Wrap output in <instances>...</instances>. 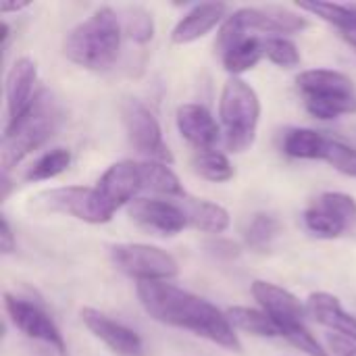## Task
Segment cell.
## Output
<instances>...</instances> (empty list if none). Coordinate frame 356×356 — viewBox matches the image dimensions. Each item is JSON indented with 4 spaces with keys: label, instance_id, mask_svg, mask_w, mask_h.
I'll list each match as a JSON object with an SVG mask.
<instances>
[{
    "label": "cell",
    "instance_id": "obj_1",
    "mask_svg": "<svg viewBox=\"0 0 356 356\" xmlns=\"http://www.w3.org/2000/svg\"><path fill=\"white\" fill-rule=\"evenodd\" d=\"M138 300L142 309L159 323L188 330L229 353H242V342L227 313L217 309L207 298L181 290L167 282L138 284Z\"/></svg>",
    "mask_w": 356,
    "mask_h": 356
},
{
    "label": "cell",
    "instance_id": "obj_2",
    "mask_svg": "<svg viewBox=\"0 0 356 356\" xmlns=\"http://www.w3.org/2000/svg\"><path fill=\"white\" fill-rule=\"evenodd\" d=\"M121 38V17L111 6H100L65 35L63 54L81 69L106 71L119 56Z\"/></svg>",
    "mask_w": 356,
    "mask_h": 356
},
{
    "label": "cell",
    "instance_id": "obj_3",
    "mask_svg": "<svg viewBox=\"0 0 356 356\" xmlns=\"http://www.w3.org/2000/svg\"><path fill=\"white\" fill-rule=\"evenodd\" d=\"M63 121V111L48 90H40L31 108L15 123H8L2 138V171L8 173L33 150L46 144Z\"/></svg>",
    "mask_w": 356,
    "mask_h": 356
},
{
    "label": "cell",
    "instance_id": "obj_4",
    "mask_svg": "<svg viewBox=\"0 0 356 356\" xmlns=\"http://www.w3.org/2000/svg\"><path fill=\"white\" fill-rule=\"evenodd\" d=\"M219 117L225 129L229 152H244L257 140L261 121V100L257 90L242 77H229L221 90Z\"/></svg>",
    "mask_w": 356,
    "mask_h": 356
},
{
    "label": "cell",
    "instance_id": "obj_5",
    "mask_svg": "<svg viewBox=\"0 0 356 356\" xmlns=\"http://www.w3.org/2000/svg\"><path fill=\"white\" fill-rule=\"evenodd\" d=\"M111 261L121 273L138 280V284L169 282L179 275L175 257L150 244H115L111 248Z\"/></svg>",
    "mask_w": 356,
    "mask_h": 356
},
{
    "label": "cell",
    "instance_id": "obj_6",
    "mask_svg": "<svg viewBox=\"0 0 356 356\" xmlns=\"http://www.w3.org/2000/svg\"><path fill=\"white\" fill-rule=\"evenodd\" d=\"M119 113L129 144L142 156H146V161H159L165 165L173 163V154L165 144L161 123L144 102H140L138 98H123Z\"/></svg>",
    "mask_w": 356,
    "mask_h": 356
},
{
    "label": "cell",
    "instance_id": "obj_7",
    "mask_svg": "<svg viewBox=\"0 0 356 356\" xmlns=\"http://www.w3.org/2000/svg\"><path fill=\"white\" fill-rule=\"evenodd\" d=\"M35 202L50 213L69 215V217L79 219L83 223L102 225V223L111 221V217L102 209L94 188H83V186L54 188V190L42 192L35 198Z\"/></svg>",
    "mask_w": 356,
    "mask_h": 356
},
{
    "label": "cell",
    "instance_id": "obj_8",
    "mask_svg": "<svg viewBox=\"0 0 356 356\" xmlns=\"http://www.w3.org/2000/svg\"><path fill=\"white\" fill-rule=\"evenodd\" d=\"M4 309H6V315L13 321V325L21 334H25L31 340L48 344L60 356H67V344H65L60 330L56 327L52 317L42 307H38L35 302H29L25 298L4 294Z\"/></svg>",
    "mask_w": 356,
    "mask_h": 356
},
{
    "label": "cell",
    "instance_id": "obj_9",
    "mask_svg": "<svg viewBox=\"0 0 356 356\" xmlns=\"http://www.w3.org/2000/svg\"><path fill=\"white\" fill-rule=\"evenodd\" d=\"M96 196L102 204V209L106 211V215L113 219L115 213L134 202V196L144 190V181H142V171H140V163L136 161H119L113 163L96 181L94 186Z\"/></svg>",
    "mask_w": 356,
    "mask_h": 356
},
{
    "label": "cell",
    "instance_id": "obj_10",
    "mask_svg": "<svg viewBox=\"0 0 356 356\" xmlns=\"http://www.w3.org/2000/svg\"><path fill=\"white\" fill-rule=\"evenodd\" d=\"M229 19L248 35V31H261V33H275V35H288V33H300L309 27V19L302 15L292 13L284 6H242L229 15Z\"/></svg>",
    "mask_w": 356,
    "mask_h": 356
},
{
    "label": "cell",
    "instance_id": "obj_11",
    "mask_svg": "<svg viewBox=\"0 0 356 356\" xmlns=\"http://www.w3.org/2000/svg\"><path fill=\"white\" fill-rule=\"evenodd\" d=\"M129 217L140 227L159 236H177L188 227L184 209L167 200L138 198L129 204Z\"/></svg>",
    "mask_w": 356,
    "mask_h": 356
},
{
    "label": "cell",
    "instance_id": "obj_12",
    "mask_svg": "<svg viewBox=\"0 0 356 356\" xmlns=\"http://www.w3.org/2000/svg\"><path fill=\"white\" fill-rule=\"evenodd\" d=\"M81 321L83 325L88 327V332L98 338L100 342H104L113 353L121 356H142L144 355V342L142 338L125 327L123 323L111 319L108 315L92 309V307H86L81 309Z\"/></svg>",
    "mask_w": 356,
    "mask_h": 356
},
{
    "label": "cell",
    "instance_id": "obj_13",
    "mask_svg": "<svg viewBox=\"0 0 356 356\" xmlns=\"http://www.w3.org/2000/svg\"><path fill=\"white\" fill-rule=\"evenodd\" d=\"M252 296L259 302V307L277 323L280 332L284 325L292 323H305L307 319V305H302L292 292L284 290L282 286H275L265 280L252 282Z\"/></svg>",
    "mask_w": 356,
    "mask_h": 356
},
{
    "label": "cell",
    "instance_id": "obj_14",
    "mask_svg": "<svg viewBox=\"0 0 356 356\" xmlns=\"http://www.w3.org/2000/svg\"><path fill=\"white\" fill-rule=\"evenodd\" d=\"M38 65L29 56H21L13 63L6 73V108H8V123L19 121L33 104L38 92ZM6 123V125H8Z\"/></svg>",
    "mask_w": 356,
    "mask_h": 356
},
{
    "label": "cell",
    "instance_id": "obj_15",
    "mask_svg": "<svg viewBox=\"0 0 356 356\" xmlns=\"http://www.w3.org/2000/svg\"><path fill=\"white\" fill-rule=\"evenodd\" d=\"M175 123H177L179 136L188 144H192L196 148V152H200V150H215L213 146L219 142L221 129H219L217 121L213 119V115L209 113L207 106L194 104V102L177 106Z\"/></svg>",
    "mask_w": 356,
    "mask_h": 356
},
{
    "label": "cell",
    "instance_id": "obj_16",
    "mask_svg": "<svg viewBox=\"0 0 356 356\" xmlns=\"http://www.w3.org/2000/svg\"><path fill=\"white\" fill-rule=\"evenodd\" d=\"M227 4L225 2H202L192 6L173 27L171 42L177 46L192 44L200 38H204L209 31H213L219 23H223L227 17Z\"/></svg>",
    "mask_w": 356,
    "mask_h": 356
},
{
    "label": "cell",
    "instance_id": "obj_17",
    "mask_svg": "<svg viewBox=\"0 0 356 356\" xmlns=\"http://www.w3.org/2000/svg\"><path fill=\"white\" fill-rule=\"evenodd\" d=\"M307 315L319 325L336 332L338 336L356 342V317L344 311L338 296L330 292H313L307 298Z\"/></svg>",
    "mask_w": 356,
    "mask_h": 356
},
{
    "label": "cell",
    "instance_id": "obj_18",
    "mask_svg": "<svg viewBox=\"0 0 356 356\" xmlns=\"http://www.w3.org/2000/svg\"><path fill=\"white\" fill-rule=\"evenodd\" d=\"M298 90L309 98H350L356 96L355 83L348 75L334 69H309L296 77Z\"/></svg>",
    "mask_w": 356,
    "mask_h": 356
},
{
    "label": "cell",
    "instance_id": "obj_19",
    "mask_svg": "<svg viewBox=\"0 0 356 356\" xmlns=\"http://www.w3.org/2000/svg\"><path fill=\"white\" fill-rule=\"evenodd\" d=\"M181 209L186 213L188 225H192L194 229H200L204 234L219 236V234L227 232V227L232 223V217H229L227 209L217 204V202H211V200L184 196Z\"/></svg>",
    "mask_w": 356,
    "mask_h": 356
},
{
    "label": "cell",
    "instance_id": "obj_20",
    "mask_svg": "<svg viewBox=\"0 0 356 356\" xmlns=\"http://www.w3.org/2000/svg\"><path fill=\"white\" fill-rule=\"evenodd\" d=\"M298 8L334 25L342 33V38L355 48L356 54V6L315 0V2H298Z\"/></svg>",
    "mask_w": 356,
    "mask_h": 356
},
{
    "label": "cell",
    "instance_id": "obj_21",
    "mask_svg": "<svg viewBox=\"0 0 356 356\" xmlns=\"http://www.w3.org/2000/svg\"><path fill=\"white\" fill-rule=\"evenodd\" d=\"M227 319L240 332H246L257 338H282L277 323L263 311L250 307H232L227 309Z\"/></svg>",
    "mask_w": 356,
    "mask_h": 356
},
{
    "label": "cell",
    "instance_id": "obj_22",
    "mask_svg": "<svg viewBox=\"0 0 356 356\" xmlns=\"http://www.w3.org/2000/svg\"><path fill=\"white\" fill-rule=\"evenodd\" d=\"M330 138L321 136L315 129L298 127L290 129L284 138V152L292 159H307V161H323L325 148Z\"/></svg>",
    "mask_w": 356,
    "mask_h": 356
},
{
    "label": "cell",
    "instance_id": "obj_23",
    "mask_svg": "<svg viewBox=\"0 0 356 356\" xmlns=\"http://www.w3.org/2000/svg\"><path fill=\"white\" fill-rule=\"evenodd\" d=\"M140 171H142L144 190L165 194V196H173V198L186 196L184 186H181L179 177L175 175V171L171 169V165H165L159 161H142Z\"/></svg>",
    "mask_w": 356,
    "mask_h": 356
},
{
    "label": "cell",
    "instance_id": "obj_24",
    "mask_svg": "<svg viewBox=\"0 0 356 356\" xmlns=\"http://www.w3.org/2000/svg\"><path fill=\"white\" fill-rule=\"evenodd\" d=\"M263 56H265L263 40L257 38V35H248L240 44H236L234 48H229L221 56V63H223L225 71L232 73V77H238L240 73H246V71L254 69Z\"/></svg>",
    "mask_w": 356,
    "mask_h": 356
},
{
    "label": "cell",
    "instance_id": "obj_25",
    "mask_svg": "<svg viewBox=\"0 0 356 356\" xmlns=\"http://www.w3.org/2000/svg\"><path fill=\"white\" fill-rule=\"evenodd\" d=\"M302 221H305V227L317 236V238H323V240H336L344 234H348V225L338 217L334 215L327 207H323L319 200H315L305 213H302Z\"/></svg>",
    "mask_w": 356,
    "mask_h": 356
},
{
    "label": "cell",
    "instance_id": "obj_26",
    "mask_svg": "<svg viewBox=\"0 0 356 356\" xmlns=\"http://www.w3.org/2000/svg\"><path fill=\"white\" fill-rule=\"evenodd\" d=\"M192 167H194L196 175H200L202 179L213 181V184H225L236 173L229 159L223 152H217V150H200V152H196L194 159H192Z\"/></svg>",
    "mask_w": 356,
    "mask_h": 356
},
{
    "label": "cell",
    "instance_id": "obj_27",
    "mask_svg": "<svg viewBox=\"0 0 356 356\" xmlns=\"http://www.w3.org/2000/svg\"><path fill=\"white\" fill-rule=\"evenodd\" d=\"M282 234V223L269 213H257L244 227V240L254 250H267Z\"/></svg>",
    "mask_w": 356,
    "mask_h": 356
},
{
    "label": "cell",
    "instance_id": "obj_28",
    "mask_svg": "<svg viewBox=\"0 0 356 356\" xmlns=\"http://www.w3.org/2000/svg\"><path fill=\"white\" fill-rule=\"evenodd\" d=\"M71 165V152L67 148H52L44 152L25 173V181H46L65 173Z\"/></svg>",
    "mask_w": 356,
    "mask_h": 356
},
{
    "label": "cell",
    "instance_id": "obj_29",
    "mask_svg": "<svg viewBox=\"0 0 356 356\" xmlns=\"http://www.w3.org/2000/svg\"><path fill=\"white\" fill-rule=\"evenodd\" d=\"M123 33L136 44H148L154 38V19L142 6H127L121 15Z\"/></svg>",
    "mask_w": 356,
    "mask_h": 356
},
{
    "label": "cell",
    "instance_id": "obj_30",
    "mask_svg": "<svg viewBox=\"0 0 356 356\" xmlns=\"http://www.w3.org/2000/svg\"><path fill=\"white\" fill-rule=\"evenodd\" d=\"M263 50L265 56L280 69H294L300 65V50L290 38L269 35L263 40Z\"/></svg>",
    "mask_w": 356,
    "mask_h": 356
},
{
    "label": "cell",
    "instance_id": "obj_31",
    "mask_svg": "<svg viewBox=\"0 0 356 356\" xmlns=\"http://www.w3.org/2000/svg\"><path fill=\"white\" fill-rule=\"evenodd\" d=\"M309 115L321 121H332L342 115L356 113V96L350 98H309L305 100Z\"/></svg>",
    "mask_w": 356,
    "mask_h": 356
},
{
    "label": "cell",
    "instance_id": "obj_32",
    "mask_svg": "<svg viewBox=\"0 0 356 356\" xmlns=\"http://www.w3.org/2000/svg\"><path fill=\"white\" fill-rule=\"evenodd\" d=\"M323 161L332 165L336 171H340L346 177L356 179V148L340 142V140H330Z\"/></svg>",
    "mask_w": 356,
    "mask_h": 356
},
{
    "label": "cell",
    "instance_id": "obj_33",
    "mask_svg": "<svg viewBox=\"0 0 356 356\" xmlns=\"http://www.w3.org/2000/svg\"><path fill=\"white\" fill-rule=\"evenodd\" d=\"M282 338H286L288 342H292L298 350H302L309 356H332L330 350H325L319 340L311 334V330L307 327V323H292V325H284L282 327Z\"/></svg>",
    "mask_w": 356,
    "mask_h": 356
},
{
    "label": "cell",
    "instance_id": "obj_34",
    "mask_svg": "<svg viewBox=\"0 0 356 356\" xmlns=\"http://www.w3.org/2000/svg\"><path fill=\"white\" fill-rule=\"evenodd\" d=\"M323 207H327L334 215H338L350 232L356 229V200L344 192H323L317 198Z\"/></svg>",
    "mask_w": 356,
    "mask_h": 356
},
{
    "label": "cell",
    "instance_id": "obj_35",
    "mask_svg": "<svg viewBox=\"0 0 356 356\" xmlns=\"http://www.w3.org/2000/svg\"><path fill=\"white\" fill-rule=\"evenodd\" d=\"M207 252L221 261H232L242 254L240 244H236L234 240H227V238H213L211 242H207Z\"/></svg>",
    "mask_w": 356,
    "mask_h": 356
},
{
    "label": "cell",
    "instance_id": "obj_36",
    "mask_svg": "<svg viewBox=\"0 0 356 356\" xmlns=\"http://www.w3.org/2000/svg\"><path fill=\"white\" fill-rule=\"evenodd\" d=\"M327 346H330V355L334 356H356V342L344 336H327Z\"/></svg>",
    "mask_w": 356,
    "mask_h": 356
},
{
    "label": "cell",
    "instance_id": "obj_37",
    "mask_svg": "<svg viewBox=\"0 0 356 356\" xmlns=\"http://www.w3.org/2000/svg\"><path fill=\"white\" fill-rule=\"evenodd\" d=\"M17 250V238L10 229L8 219L2 215L0 217V252L2 254H13Z\"/></svg>",
    "mask_w": 356,
    "mask_h": 356
},
{
    "label": "cell",
    "instance_id": "obj_38",
    "mask_svg": "<svg viewBox=\"0 0 356 356\" xmlns=\"http://www.w3.org/2000/svg\"><path fill=\"white\" fill-rule=\"evenodd\" d=\"M29 2L27 0H19V2H10V0H2L0 2V13L2 15H8V13H19L23 8H27Z\"/></svg>",
    "mask_w": 356,
    "mask_h": 356
}]
</instances>
